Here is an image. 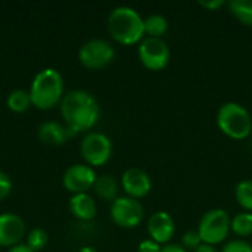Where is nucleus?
Returning <instances> with one entry per match:
<instances>
[{"instance_id":"1","label":"nucleus","mask_w":252,"mask_h":252,"mask_svg":"<svg viewBox=\"0 0 252 252\" xmlns=\"http://www.w3.org/2000/svg\"><path fill=\"white\" fill-rule=\"evenodd\" d=\"M61 112L65 126L77 134L96 126L100 117V106L89 92L71 90L61 100Z\"/></svg>"},{"instance_id":"2","label":"nucleus","mask_w":252,"mask_h":252,"mask_svg":"<svg viewBox=\"0 0 252 252\" xmlns=\"http://www.w3.org/2000/svg\"><path fill=\"white\" fill-rule=\"evenodd\" d=\"M145 19L130 6H118L108 16V31L111 37L126 46L142 41L145 37Z\"/></svg>"},{"instance_id":"3","label":"nucleus","mask_w":252,"mask_h":252,"mask_svg":"<svg viewBox=\"0 0 252 252\" xmlns=\"http://www.w3.org/2000/svg\"><path fill=\"white\" fill-rule=\"evenodd\" d=\"M32 106L46 111L52 109L62 100L63 80L62 75L53 68H44L35 74L30 87Z\"/></svg>"},{"instance_id":"4","label":"nucleus","mask_w":252,"mask_h":252,"mask_svg":"<svg viewBox=\"0 0 252 252\" xmlns=\"http://www.w3.org/2000/svg\"><path fill=\"white\" fill-rule=\"evenodd\" d=\"M216 121L220 131L233 140H244L251 136V114L244 105L238 102L223 103L217 111Z\"/></svg>"},{"instance_id":"5","label":"nucleus","mask_w":252,"mask_h":252,"mask_svg":"<svg viewBox=\"0 0 252 252\" xmlns=\"http://www.w3.org/2000/svg\"><path fill=\"white\" fill-rule=\"evenodd\" d=\"M196 230L205 245L216 247L224 242L232 232V219L226 210L213 208L201 217Z\"/></svg>"},{"instance_id":"6","label":"nucleus","mask_w":252,"mask_h":252,"mask_svg":"<svg viewBox=\"0 0 252 252\" xmlns=\"http://www.w3.org/2000/svg\"><path fill=\"white\" fill-rule=\"evenodd\" d=\"M109 216L117 226L123 229H134L143 221L145 210L139 199L130 196H118L111 204Z\"/></svg>"},{"instance_id":"7","label":"nucleus","mask_w":252,"mask_h":252,"mask_svg":"<svg viewBox=\"0 0 252 252\" xmlns=\"http://www.w3.org/2000/svg\"><path fill=\"white\" fill-rule=\"evenodd\" d=\"M80 151L87 165L102 167L112 157V142L106 134L92 131L83 139Z\"/></svg>"},{"instance_id":"8","label":"nucleus","mask_w":252,"mask_h":252,"mask_svg":"<svg viewBox=\"0 0 252 252\" xmlns=\"http://www.w3.org/2000/svg\"><path fill=\"white\" fill-rule=\"evenodd\" d=\"M115 58V50L111 43L102 38H92L86 41L78 50V59L83 66L89 69H102L108 66Z\"/></svg>"},{"instance_id":"9","label":"nucleus","mask_w":252,"mask_h":252,"mask_svg":"<svg viewBox=\"0 0 252 252\" xmlns=\"http://www.w3.org/2000/svg\"><path fill=\"white\" fill-rule=\"evenodd\" d=\"M137 53L142 65L149 71L164 69L171 58L168 44L162 38H154V37H145L140 41Z\"/></svg>"},{"instance_id":"10","label":"nucleus","mask_w":252,"mask_h":252,"mask_svg":"<svg viewBox=\"0 0 252 252\" xmlns=\"http://www.w3.org/2000/svg\"><path fill=\"white\" fill-rule=\"evenodd\" d=\"M97 176L93 167L87 164H74L65 170L62 176L63 188L68 192L75 193H87L89 189L93 188Z\"/></svg>"},{"instance_id":"11","label":"nucleus","mask_w":252,"mask_h":252,"mask_svg":"<svg viewBox=\"0 0 252 252\" xmlns=\"http://www.w3.org/2000/svg\"><path fill=\"white\" fill-rule=\"evenodd\" d=\"M121 186L127 196L140 199V198H145L152 190V179L145 170L131 167L123 173Z\"/></svg>"},{"instance_id":"12","label":"nucleus","mask_w":252,"mask_h":252,"mask_svg":"<svg viewBox=\"0 0 252 252\" xmlns=\"http://www.w3.org/2000/svg\"><path fill=\"white\" fill-rule=\"evenodd\" d=\"M146 229L152 241L167 245L176 233V223L167 211H157L149 216Z\"/></svg>"},{"instance_id":"13","label":"nucleus","mask_w":252,"mask_h":252,"mask_svg":"<svg viewBox=\"0 0 252 252\" xmlns=\"http://www.w3.org/2000/svg\"><path fill=\"white\" fill-rule=\"evenodd\" d=\"M25 236L24 220L13 213L0 214V247H16Z\"/></svg>"},{"instance_id":"14","label":"nucleus","mask_w":252,"mask_h":252,"mask_svg":"<svg viewBox=\"0 0 252 252\" xmlns=\"http://www.w3.org/2000/svg\"><path fill=\"white\" fill-rule=\"evenodd\" d=\"M74 133L66 127L56 121H46L38 127V139L46 145H63Z\"/></svg>"},{"instance_id":"15","label":"nucleus","mask_w":252,"mask_h":252,"mask_svg":"<svg viewBox=\"0 0 252 252\" xmlns=\"http://www.w3.org/2000/svg\"><path fill=\"white\" fill-rule=\"evenodd\" d=\"M69 211L78 220H92L96 216V202L89 193H75L69 199Z\"/></svg>"},{"instance_id":"16","label":"nucleus","mask_w":252,"mask_h":252,"mask_svg":"<svg viewBox=\"0 0 252 252\" xmlns=\"http://www.w3.org/2000/svg\"><path fill=\"white\" fill-rule=\"evenodd\" d=\"M93 190L94 193L106 202H114L118 196V183L114 179V176L111 174H102L96 179L94 185H93Z\"/></svg>"},{"instance_id":"17","label":"nucleus","mask_w":252,"mask_h":252,"mask_svg":"<svg viewBox=\"0 0 252 252\" xmlns=\"http://www.w3.org/2000/svg\"><path fill=\"white\" fill-rule=\"evenodd\" d=\"M143 25L145 34H148V37L161 38V35H164L168 30V19L161 13H152L145 18Z\"/></svg>"},{"instance_id":"18","label":"nucleus","mask_w":252,"mask_h":252,"mask_svg":"<svg viewBox=\"0 0 252 252\" xmlns=\"http://www.w3.org/2000/svg\"><path fill=\"white\" fill-rule=\"evenodd\" d=\"M7 108L13 112H25L32 103H31V96H30V92L27 90H22V89H16V90H12L9 94H7Z\"/></svg>"},{"instance_id":"19","label":"nucleus","mask_w":252,"mask_h":252,"mask_svg":"<svg viewBox=\"0 0 252 252\" xmlns=\"http://www.w3.org/2000/svg\"><path fill=\"white\" fill-rule=\"evenodd\" d=\"M229 9L241 24L252 27V0H232Z\"/></svg>"},{"instance_id":"20","label":"nucleus","mask_w":252,"mask_h":252,"mask_svg":"<svg viewBox=\"0 0 252 252\" xmlns=\"http://www.w3.org/2000/svg\"><path fill=\"white\" fill-rule=\"evenodd\" d=\"M235 199L244 211L252 213V180H241L235 188Z\"/></svg>"},{"instance_id":"21","label":"nucleus","mask_w":252,"mask_h":252,"mask_svg":"<svg viewBox=\"0 0 252 252\" xmlns=\"http://www.w3.org/2000/svg\"><path fill=\"white\" fill-rule=\"evenodd\" d=\"M232 232L236 236L248 238L252 235V213H239L232 219Z\"/></svg>"},{"instance_id":"22","label":"nucleus","mask_w":252,"mask_h":252,"mask_svg":"<svg viewBox=\"0 0 252 252\" xmlns=\"http://www.w3.org/2000/svg\"><path fill=\"white\" fill-rule=\"evenodd\" d=\"M47 241H49V236H47L46 230H43V229H32L27 235L25 245L28 248H31L34 252H37L40 251V250H43L47 245Z\"/></svg>"},{"instance_id":"23","label":"nucleus","mask_w":252,"mask_h":252,"mask_svg":"<svg viewBox=\"0 0 252 252\" xmlns=\"http://www.w3.org/2000/svg\"><path fill=\"white\" fill-rule=\"evenodd\" d=\"M202 239L198 233V230H188L185 232V235L182 236V247L186 251H196L201 245H202Z\"/></svg>"},{"instance_id":"24","label":"nucleus","mask_w":252,"mask_h":252,"mask_svg":"<svg viewBox=\"0 0 252 252\" xmlns=\"http://www.w3.org/2000/svg\"><path fill=\"white\" fill-rule=\"evenodd\" d=\"M221 252H252V245L244 239H233L221 248Z\"/></svg>"},{"instance_id":"25","label":"nucleus","mask_w":252,"mask_h":252,"mask_svg":"<svg viewBox=\"0 0 252 252\" xmlns=\"http://www.w3.org/2000/svg\"><path fill=\"white\" fill-rule=\"evenodd\" d=\"M12 192V182L9 176L3 171H0V201L6 199Z\"/></svg>"},{"instance_id":"26","label":"nucleus","mask_w":252,"mask_h":252,"mask_svg":"<svg viewBox=\"0 0 252 252\" xmlns=\"http://www.w3.org/2000/svg\"><path fill=\"white\" fill-rule=\"evenodd\" d=\"M161 250H162V245L152 241L151 238L142 241L137 247V252H161Z\"/></svg>"},{"instance_id":"27","label":"nucleus","mask_w":252,"mask_h":252,"mask_svg":"<svg viewBox=\"0 0 252 252\" xmlns=\"http://www.w3.org/2000/svg\"><path fill=\"white\" fill-rule=\"evenodd\" d=\"M199 4H201L202 7L208 9V10H217V9H220L221 6H224L226 1H224V0H211V1H202V0H201Z\"/></svg>"},{"instance_id":"28","label":"nucleus","mask_w":252,"mask_h":252,"mask_svg":"<svg viewBox=\"0 0 252 252\" xmlns=\"http://www.w3.org/2000/svg\"><path fill=\"white\" fill-rule=\"evenodd\" d=\"M161 252H188L182 245L179 244H167V245H162V250Z\"/></svg>"},{"instance_id":"29","label":"nucleus","mask_w":252,"mask_h":252,"mask_svg":"<svg viewBox=\"0 0 252 252\" xmlns=\"http://www.w3.org/2000/svg\"><path fill=\"white\" fill-rule=\"evenodd\" d=\"M7 252H34L31 248H28L25 244H19V245H16V247H12L10 250Z\"/></svg>"},{"instance_id":"30","label":"nucleus","mask_w":252,"mask_h":252,"mask_svg":"<svg viewBox=\"0 0 252 252\" xmlns=\"http://www.w3.org/2000/svg\"><path fill=\"white\" fill-rule=\"evenodd\" d=\"M193 252H219L217 251V248L216 247H211V245H205V244H202L196 251Z\"/></svg>"},{"instance_id":"31","label":"nucleus","mask_w":252,"mask_h":252,"mask_svg":"<svg viewBox=\"0 0 252 252\" xmlns=\"http://www.w3.org/2000/svg\"><path fill=\"white\" fill-rule=\"evenodd\" d=\"M78 252H97V251H96L93 247H83V248H81Z\"/></svg>"}]
</instances>
